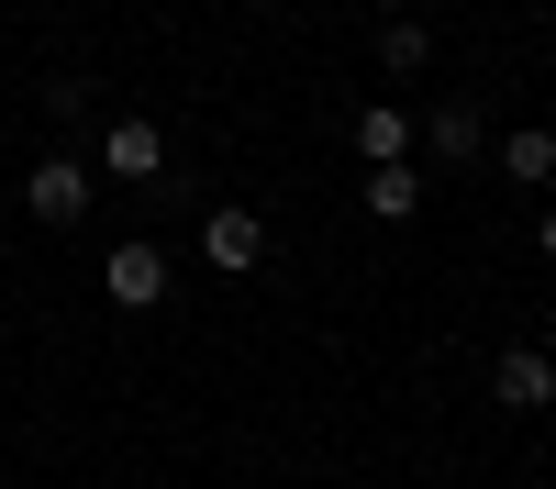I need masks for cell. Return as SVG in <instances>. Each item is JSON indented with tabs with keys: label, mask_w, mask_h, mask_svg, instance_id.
<instances>
[{
	"label": "cell",
	"mask_w": 556,
	"mask_h": 489,
	"mask_svg": "<svg viewBox=\"0 0 556 489\" xmlns=\"http://www.w3.org/2000/svg\"><path fill=\"white\" fill-rule=\"evenodd\" d=\"M101 300H112V311H156V300H167V245H146V234H134V245H112Z\"/></svg>",
	"instance_id": "obj_1"
},
{
	"label": "cell",
	"mask_w": 556,
	"mask_h": 489,
	"mask_svg": "<svg viewBox=\"0 0 556 489\" xmlns=\"http://www.w3.org/2000/svg\"><path fill=\"white\" fill-rule=\"evenodd\" d=\"M490 400H501V412H545V400H556V356H545V345H501Z\"/></svg>",
	"instance_id": "obj_2"
},
{
	"label": "cell",
	"mask_w": 556,
	"mask_h": 489,
	"mask_svg": "<svg viewBox=\"0 0 556 489\" xmlns=\"http://www.w3.org/2000/svg\"><path fill=\"white\" fill-rule=\"evenodd\" d=\"M424 156H434V167H468V156H490V112H479V101H445V112H424Z\"/></svg>",
	"instance_id": "obj_3"
},
{
	"label": "cell",
	"mask_w": 556,
	"mask_h": 489,
	"mask_svg": "<svg viewBox=\"0 0 556 489\" xmlns=\"http://www.w3.org/2000/svg\"><path fill=\"white\" fill-rule=\"evenodd\" d=\"M23 211H34V222H78V211H89V167H78V156H45V167L23 178Z\"/></svg>",
	"instance_id": "obj_4"
},
{
	"label": "cell",
	"mask_w": 556,
	"mask_h": 489,
	"mask_svg": "<svg viewBox=\"0 0 556 489\" xmlns=\"http://www.w3.org/2000/svg\"><path fill=\"white\" fill-rule=\"evenodd\" d=\"M412 145H424V123H412L401 101H367V112H356V156H367V167H412Z\"/></svg>",
	"instance_id": "obj_5"
},
{
	"label": "cell",
	"mask_w": 556,
	"mask_h": 489,
	"mask_svg": "<svg viewBox=\"0 0 556 489\" xmlns=\"http://www.w3.org/2000/svg\"><path fill=\"white\" fill-rule=\"evenodd\" d=\"M201 256L223 267V279H245V267H267V222L256 211H212L201 222Z\"/></svg>",
	"instance_id": "obj_6"
},
{
	"label": "cell",
	"mask_w": 556,
	"mask_h": 489,
	"mask_svg": "<svg viewBox=\"0 0 556 489\" xmlns=\"http://www.w3.org/2000/svg\"><path fill=\"white\" fill-rule=\"evenodd\" d=\"M490 156H501V178L545 190V178H556V123H513V133H490Z\"/></svg>",
	"instance_id": "obj_7"
},
{
	"label": "cell",
	"mask_w": 556,
	"mask_h": 489,
	"mask_svg": "<svg viewBox=\"0 0 556 489\" xmlns=\"http://www.w3.org/2000/svg\"><path fill=\"white\" fill-rule=\"evenodd\" d=\"M101 167L112 178H156L167 167V133L156 123H101Z\"/></svg>",
	"instance_id": "obj_8"
},
{
	"label": "cell",
	"mask_w": 556,
	"mask_h": 489,
	"mask_svg": "<svg viewBox=\"0 0 556 489\" xmlns=\"http://www.w3.org/2000/svg\"><path fill=\"white\" fill-rule=\"evenodd\" d=\"M367 222H412V211H424V167H367Z\"/></svg>",
	"instance_id": "obj_9"
},
{
	"label": "cell",
	"mask_w": 556,
	"mask_h": 489,
	"mask_svg": "<svg viewBox=\"0 0 556 489\" xmlns=\"http://www.w3.org/2000/svg\"><path fill=\"white\" fill-rule=\"evenodd\" d=\"M367 44H379V67H390V78H424V67H434V34L412 23V12H390V23L367 34Z\"/></svg>",
	"instance_id": "obj_10"
},
{
	"label": "cell",
	"mask_w": 556,
	"mask_h": 489,
	"mask_svg": "<svg viewBox=\"0 0 556 489\" xmlns=\"http://www.w3.org/2000/svg\"><path fill=\"white\" fill-rule=\"evenodd\" d=\"M534 245H545V267H556V211H534Z\"/></svg>",
	"instance_id": "obj_11"
}]
</instances>
